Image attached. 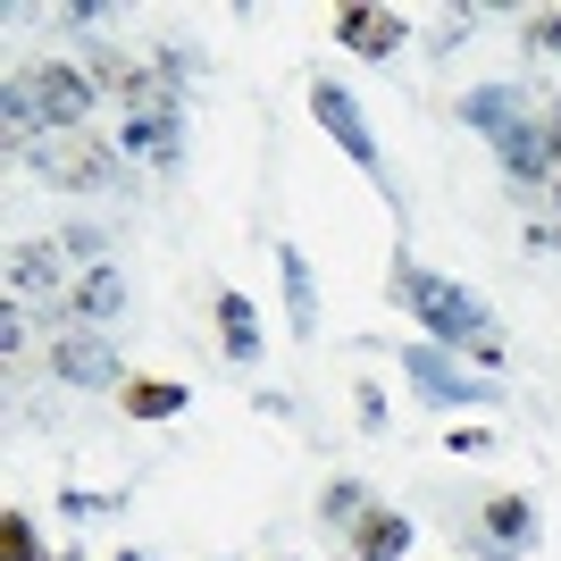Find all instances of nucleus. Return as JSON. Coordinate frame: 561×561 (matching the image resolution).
<instances>
[{
  "label": "nucleus",
  "instance_id": "7",
  "mask_svg": "<svg viewBox=\"0 0 561 561\" xmlns=\"http://www.w3.org/2000/svg\"><path fill=\"white\" fill-rule=\"evenodd\" d=\"M43 185H68V193H93V185H117V151L110 142H76V151H34Z\"/></svg>",
  "mask_w": 561,
  "mask_h": 561
},
{
  "label": "nucleus",
  "instance_id": "1",
  "mask_svg": "<svg viewBox=\"0 0 561 561\" xmlns=\"http://www.w3.org/2000/svg\"><path fill=\"white\" fill-rule=\"evenodd\" d=\"M394 302L402 310H420V328L436 335V352H478V360H503V335H494V319H486V302L469 294V285H453V277H436V268H420L411 252H394Z\"/></svg>",
  "mask_w": 561,
  "mask_h": 561
},
{
  "label": "nucleus",
  "instance_id": "11",
  "mask_svg": "<svg viewBox=\"0 0 561 561\" xmlns=\"http://www.w3.org/2000/svg\"><path fill=\"white\" fill-rule=\"evenodd\" d=\"M352 553H360V561H402V553H411V519L386 512V503H369L360 528H352Z\"/></svg>",
  "mask_w": 561,
  "mask_h": 561
},
{
  "label": "nucleus",
  "instance_id": "14",
  "mask_svg": "<svg viewBox=\"0 0 561 561\" xmlns=\"http://www.w3.org/2000/svg\"><path fill=\"white\" fill-rule=\"evenodd\" d=\"M50 285H59V252L50 243H18L9 252V302L25 310V294H50Z\"/></svg>",
  "mask_w": 561,
  "mask_h": 561
},
{
  "label": "nucleus",
  "instance_id": "2",
  "mask_svg": "<svg viewBox=\"0 0 561 561\" xmlns=\"http://www.w3.org/2000/svg\"><path fill=\"white\" fill-rule=\"evenodd\" d=\"M461 117L494 142V160L512 168L519 185H553V151H545V126L528 117V93L519 84H478L461 101Z\"/></svg>",
  "mask_w": 561,
  "mask_h": 561
},
{
  "label": "nucleus",
  "instance_id": "19",
  "mask_svg": "<svg viewBox=\"0 0 561 561\" xmlns=\"http://www.w3.org/2000/svg\"><path fill=\"white\" fill-rule=\"evenodd\" d=\"M59 252H68V260H93V252H101V234H93V227H68V243H59Z\"/></svg>",
  "mask_w": 561,
  "mask_h": 561
},
{
  "label": "nucleus",
  "instance_id": "9",
  "mask_svg": "<svg viewBox=\"0 0 561 561\" xmlns=\"http://www.w3.org/2000/svg\"><path fill=\"white\" fill-rule=\"evenodd\" d=\"M335 34H344V50H360V59H386V50L402 43V9H344Z\"/></svg>",
  "mask_w": 561,
  "mask_h": 561
},
{
  "label": "nucleus",
  "instance_id": "20",
  "mask_svg": "<svg viewBox=\"0 0 561 561\" xmlns=\"http://www.w3.org/2000/svg\"><path fill=\"white\" fill-rule=\"evenodd\" d=\"M117 561H142V553H117Z\"/></svg>",
  "mask_w": 561,
  "mask_h": 561
},
{
  "label": "nucleus",
  "instance_id": "5",
  "mask_svg": "<svg viewBox=\"0 0 561 561\" xmlns=\"http://www.w3.org/2000/svg\"><path fill=\"white\" fill-rule=\"evenodd\" d=\"M25 84H34V110H43V126H84V117H93V101H101L93 68H59V59H43Z\"/></svg>",
  "mask_w": 561,
  "mask_h": 561
},
{
  "label": "nucleus",
  "instance_id": "17",
  "mask_svg": "<svg viewBox=\"0 0 561 561\" xmlns=\"http://www.w3.org/2000/svg\"><path fill=\"white\" fill-rule=\"evenodd\" d=\"M319 512H328L335 528H360V512H369V494L352 486V478H335V486H328V503H319Z\"/></svg>",
  "mask_w": 561,
  "mask_h": 561
},
{
  "label": "nucleus",
  "instance_id": "12",
  "mask_svg": "<svg viewBox=\"0 0 561 561\" xmlns=\"http://www.w3.org/2000/svg\"><path fill=\"white\" fill-rule=\"evenodd\" d=\"M486 545H494V553H528V545H537L528 494H486Z\"/></svg>",
  "mask_w": 561,
  "mask_h": 561
},
{
  "label": "nucleus",
  "instance_id": "10",
  "mask_svg": "<svg viewBox=\"0 0 561 561\" xmlns=\"http://www.w3.org/2000/svg\"><path fill=\"white\" fill-rule=\"evenodd\" d=\"M68 310H76V319H84V328H101V319H117V310H126V277H117L110 260H101V268H84V277L68 285Z\"/></svg>",
  "mask_w": 561,
  "mask_h": 561
},
{
  "label": "nucleus",
  "instance_id": "16",
  "mask_svg": "<svg viewBox=\"0 0 561 561\" xmlns=\"http://www.w3.org/2000/svg\"><path fill=\"white\" fill-rule=\"evenodd\" d=\"M0 561H43V537H34V519H25V512L0 519Z\"/></svg>",
  "mask_w": 561,
  "mask_h": 561
},
{
  "label": "nucleus",
  "instance_id": "15",
  "mask_svg": "<svg viewBox=\"0 0 561 561\" xmlns=\"http://www.w3.org/2000/svg\"><path fill=\"white\" fill-rule=\"evenodd\" d=\"M218 344L234 352V369H252V360H260V319H252L243 294H218Z\"/></svg>",
  "mask_w": 561,
  "mask_h": 561
},
{
  "label": "nucleus",
  "instance_id": "4",
  "mask_svg": "<svg viewBox=\"0 0 561 561\" xmlns=\"http://www.w3.org/2000/svg\"><path fill=\"white\" fill-rule=\"evenodd\" d=\"M310 117H319V126H328V135L344 142V151H352V168H360V176H369L377 193H394V185H386V151H377L369 117L352 110V93L335 84V76H319V84H310Z\"/></svg>",
  "mask_w": 561,
  "mask_h": 561
},
{
  "label": "nucleus",
  "instance_id": "8",
  "mask_svg": "<svg viewBox=\"0 0 561 561\" xmlns=\"http://www.w3.org/2000/svg\"><path fill=\"white\" fill-rule=\"evenodd\" d=\"M277 277H285V319L294 335H319V277H310V260L294 243H277Z\"/></svg>",
  "mask_w": 561,
  "mask_h": 561
},
{
  "label": "nucleus",
  "instance_id": "18",
  "mask_svg": "<svg viewBox=\"0 0 561 561\" xmlns=\"http://www.w3.org/2000/svg\"><path fill=\"white\" fill-rule=\"evenodd\" d=\"M528 43H537V50H561V9H545V18L528 25Z\"/></svg>",
  "mask_w": 561,
  "mask_h": 561
},
{
  "label": "nucleus",
  "instance_id": "6",
  "mask_svg": "<svg viewBox=\"0 0 561 561\" xmlns=\"http://www.w3.org/2000/svg\"><path fill=\"white\" fill-rule=\"evenodd\" d=\"M50 369L68 377V386H117V352H110L101 328H68L50 344Z\"/></svg>",
  "mask_w": 561,
  "mask_h": 561
},
{
  "label": "nucleus",
  "instance_id": "13",
  "mask_svg": "<svg viewBox=\"0 0 561 561\" xmlns=\"http://www.w3.org/2000/svg\"><path fill=\"white\" fill-rule=\"evenodd\" d=\"M117 402H126V420H176V411H185V386H176V377H126Z\"/></svg>",
  "mask_w": 561,
  "mask_h": 561
},
{
  "label": "nucleus",
  "instance_id": "3",
  "mask_svg": "<svg viewBox=\"0 0 561 561\" xmlns=\"http://www.w3.org/2000/svg\"><path fill=\"white\" fill-rule=\"evenodd\" d=\"M402 377H411V394H420V402H445V411H478V402L503 394L494 377L453 369V352H436V344H411V352H402Z\"/></svg>",
  "mask_w": 561,
  "mask_h": 561
}]
</instances>
